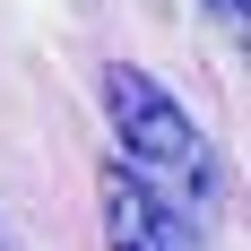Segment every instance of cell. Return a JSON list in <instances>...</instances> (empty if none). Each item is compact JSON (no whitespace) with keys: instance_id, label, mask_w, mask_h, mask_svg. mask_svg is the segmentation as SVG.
<instances>
[{"instance_id":"6da1fadb","label":"cell","mask_w":251,"mask_h":251,"mask_svg":"<svg viewBox=\"0 0 251 251\" xmlns=\"http://www.w3.org/2000/svg\"><path fill=\"white\" fill-rule=\"evenodd\" d=\"M104 122H113L130 174L148 182V200L165 208V217L217 200V165H208V148H200V122L174 104L165 78H148L139 61H113V70H104Z\"/></svg>"},{"instance_id":"7a4b0ae2","label":"cell","mask_w":251,"mask_h":251,"mask_svg":"<svg viewBox=\"0 0 251 251\" xmlns=\"http://www.w3.org/2000/svg\"><path fill=\"white\" fill-rule=\"evenodd\" d=\"M96 191H104V243H113V251H191V243H182V217H165L130 165H104Z\"/></svg>"},{"instance_id":"3957f363","label":"cell","mask_w":251,"mask_h":251,"mask_svg":"<svg viewBox=\"0 0 251 251\" xmlns=\"http://www.w3.org/2000/svg\"><path fill=\"white\" fill-rule=\"evenodd\" d=\"M208 9H217V18H226V26H243V0H208Z\"/></svg>"}]
</instances>
